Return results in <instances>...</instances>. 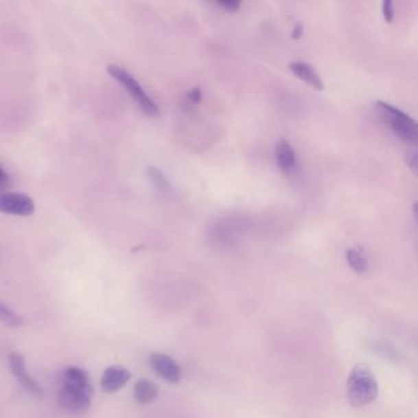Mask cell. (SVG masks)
Listing matches in <instances>:
<instances>
[{
  "label": "cell",
  "instance_id": "1",
  "mask_svg": "<svg viewBox=\"0 0 418 418\" xmlns=\"http://www.w3.org/2000/svg\"><path fill=\"white\" fill-rule=\"evenodd\" d=\"M347 399L351 405L363 407L372 404L379 395L378 382L372 369L364 363L356 364L347 379Z\"/></svg>",
  "mask_w": 418,
  "mask_h": 418
},
{
  "label": "cell",
  "instance_id": "20",
  "mask_svg": "<svg viewBox=\"0 0 418 418\" xmlns=\"http://www.w3.org/2000/svg\"><path fill=\"white\" fill-rule=\"evenodd\" d=\"M407 165L413 170V173H417V154L413 152V154H408L406 157Z\"/></svg>",
  "mask_w": 418,
  "mask_h": 418
},
{
  "label": "cell",
  "instance_id": "4",
  "mask_svg": "<svg viewBox=\"0 0 418 418\" xmlns=\"http://www.w3.org/2000/svg\"><path fill=\"white\" fill-rule=\"evenodd\" d=\"M93 389H82L70 385H63L58 395V405L65 413L80 416L89 411L91 406Z\"/></svg>",
  "mask_w": 418,
  "mask_h": 418
},
{
  "label": "cell",
  "instance_id": "9",
  "mask_svg": "<svg viewBox=\"0 0 418 418\" xmlns=\"http://www.w3.org/2000/svg\"><path fill=\"white\" fill-rule=\"evenodd\" d=\"M290 69L293 74L297 76L298 79L304 81L305 84H308L315 90H318V91L324 90V84L321 81V76L310 64L304 63V62H292V63H290Z\"/></svg>",
  "mask_w": 418,
  "mask_h": 418
},
{
  "label": "cell",
  "instance_id": "10",
  "mask_svg": "<svg viewBox=\"0 0 418 418\" xmlns=\"http://www.w3.org/2000/svg\"><path fill=\"white\" fill-rule=\"evenodd\" d=\"M275 157L277 166L283 172H290L296 166V152L291 143L286 140H279L275 146Z\"/></svg>",
  "mask_w": 418,
  "mask_h": 418
},
{
  "label": "cell",
  "instance_id": "19",
  "mask_svg": "<svg viewBox=\"0 0 418 418\" xmlns=\"http://www.w3.org/2000/svg\"><path fill=\"white\" fill-rule=\"evenodd\" d=\"M9 185V174L6 173L4 167L0 165V190H4Z\"/></svg>",
  "mask_w": 418,
  "mask_h": 418
},
{
  "label": "cell",
  "instance_id": "6",
  "mask_svg": "<svg viewBox=\"0 0 418 418\" xmlns=\"http://www.w3.org/2000/svg\"><path fill=\"white\" fill-rule=\"evenodd\" d=\"M150 364L160 378L168 383L177 384L182 379V369L177 362L165 353H152L150 356Z\"/></svg>",
  "mask_w": 418,
  "mask_h": 418
},
{
  "label": "cell",
  "instance_id": "8",
  "mask_svg": "<svg viewBox=\"0 0 418 418\" xmlns=\"http://www.w3.org/2000/svg\"><path fill=\"white\" fill-rule=\"evenodd\" d=\"M132 377L130 372L123 367L112 366L107 368L101 378V389L106 394H113L121 389Z\"/></svg>",
  "mask_w": 418,
  "mask_h": 418
},
{
  "label": "cell",
  "instance_id": "11",
  "mask_svg": "<svg viewBox=\"0 0 418 418\" xmlns=\"http://www.w3.org/2000/svg\"><path fill=\"white\" fill-rule=\"evenodd\" d=\"M159 390L154 383L146 379H140L134 386V399L140 405H149L157 399Z\"/></svg>",
  "mask_w": 418,
  "mask_h": 418
},
{
  "label": "cell",
  "instance_id": "17",
  "mask_svg": "<svg viewBox=\"0 0 418 418\" xmlns=\"http://www.w3.org/2000/svg\"><path fill=\"white\" fill-rule=\"evenodd\" d=\"M201 98H202V95H201L200 87H194V89H191L189 93H188V96H187V100L189 101V104H193L200 102Z\"/></svg>",
  "mask_w": 418,
  "mask_h": 418
},
{
  "label": "cell",
  "instance_id": "13",
  "mask_svg": "<svg viewBox=\"0 0 418 418\" xmlns=\"http://www.w3.org/2000/svg\"><path fill=\"white\" fill-rule=\"evenodd\" d=\"M346 260L357 274H363L368 269L366 255L358 248H351L346 252Z\"/></svg>",
  "mask_w": 418,
  "mask_h": 418
},
{
  "label": "cell",
  "instance_id": "3",
  "mask_svg": "<svg viewBox=\"0 0 418 418\" xmlns=\"http://www.w3.org/2000/svg\"><path fill=\"white\" fill-rule=\"evenodd\" d=\"M108 74L115 78V80L121 82L126 91L132 95V97L138 102L140 108L143 109L146 115H159V106L152 101V98L145 92L143 86L139 84L138 80L132 76L130 73H128L124 68L118 65H108L107 68Z\"/></svg>",
  "mask_w": 418,
  "mask_h": 418
},
{
  "label": "cell",
  "instance_id": "21",
  "mask_svg": "<svg viewBox=\"0 0 418 418\" xmlns=\"http://www.w3.org/2000/svg\"><path fill=\"white\" fill-rule=\"evenodd\" d=\"M303 35V23H297L292 31V37L294 40H299Z\"/></svg>",
  "mask_w": 418,
  "mask_h": 418
},
{
  "label": "cell",
  "instance_id": "7",
  "mask_svg": "<svg viewBox=\"0 0 418 418\" xmlns=\"http://www.w3.org/2000/svg\"><path fill=\"white\" fill-rule=\"evenodd\" d=\"M9 366H10L12 374L16 377L19 383L23 385L27 393H30L31 395H42L43 390L40 388V384L37 383L35 379L27 373L26 362H25L23 355H20L18 352H12L9 355Z\"/></svg>",
  "mask_w": 418,
  "mask_h": 418
},
{
  "label": "cell",
  "instance_id": "16",
  "mask_svg": "<svg viewBox=\"0 0 418 418\" xmlns=\"http://www.w3.org/2000/svg\"><path fill=\"white\" fill-rule=\"evenodd\" d=\"M383 15L386 23H393L395 10H394V4L391 0H385L383 3Z\"/></svg>",
  "mask_w": 418,
  "mask_h": 418
},
{
  "label": "cell",
  "instance_id": "2",
  "mask_svg": "<svg viewBox=\"0 0 418 418\" xmlns=\"http://www.w3.org/2000/svg\"><path fill=\"white\" fill-rule=\"evenodd\" d=\"M377 109L380 112V115H383L384 119L389 123L393 132H395L399 138L408 143L417 141V123L413 121L410 115L383 101L377 102Z\"/></svg>",
  "mask_w": 418,
  "mask_h": 418
},
{
  "label": "cell",
  "instance_id": "22",
  "mask_svg": "<svg viewBox=\"0 0 418 418\" xmlns=\"http://www.w3.org/2000/svg\"><path fill=\"white\" fill-rule=\"evenodd\" d=\"M413 215H415V218H417V202L413 204Z\"/></svg>",
  "mask_w": 418,
  "mask_h": 418
},
{
  "label": "cell",
  "instance_id": "12",
  "mask_svg": "<svg viewBox=\"0 0 418 418\" xmlns=\"http://www.w3.org/2000/svg\"><path fill=\"white\" fill-rule=\"evenodd\" d=\"M64 385H70L82 389H93L90 383L89 374L79 367H69L64 372Z\"/></svg>",
  "mask_w": 418,
  "mask_h": 418
},
{
  "label": "cell",
  "instance_id": "18",
  "mask_svg": "<svg viewBox=\"0 0 418 418\" xmlns=\"http://www.w3.org/2000/svg\"><path fill=\"white\" fill-rule=\"evenodd\" d=\"M218 5L222 6L227 12H235V10L240 9L241 3H240V1L229 0V1H218Z\"/></svg>",
  "mask_w": 418,
  "mask_h": 418
},
{
  "label": "cell",
  "instance_id": "14",
  "mask_svg": "<svg viewBox=\"0 0 418 418\" xmlns=\"http://www.w3.org/2000/svg\"><path fill=\"white\" fill-rule=\"evenodd\" d=\"M148 176H149L151 183L155 185L156 189L159 190L160 193L166 194V193L171 191V184L168 183L165 174L161 172L157 167H148Z\"/></svg>",
  "mask_w": 418,
  "mask_h": 418
},
{
  "label": "cell",
  "instance_id": "5",
  "mask_svg": "<svg viewBox=\"0 0 418 418\" xmlns=\"http://www.w3.org/2000/svg\"><path fill=\"white\" fill-rule=\"evenodd\" d=\"M0 212L26 218L35 212V202L23 193H1Z\"/></svg>",
  "mask_w": 418,
  "mask_h": 418
},
{
  "label": "cell",
  "instance_id": "15",
  "mask_svg": "<svg viewBox=\"0 0 418 418\" xmlns=\"http://www.w3.org/2000/svg\"><path fill=\"white\" fill-rule=\"evenodd\" d=\"M0 321L9 327H19L23 324V318L3 303H0Z\"/></svg>",
  "mask_w": 418,
  "mask_h": 418
}]
</instances>
